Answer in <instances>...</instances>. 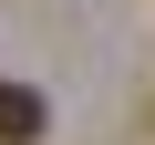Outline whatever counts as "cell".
<instances>
[{"label":"cell","mask_w":155,"mask_h":145,"mask_svg":"<svg viewBox=\"0 0 155 145\" xmlns=\"http://www.w3.org/2000/svg\"><path fill=\"white\" fill-rule=\"evenodd\" d=\"M41 135H52V104L31 83H0V145H41Z\"/></svg>","instance_id":"6da1fadb"}]
</instances>
